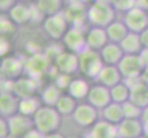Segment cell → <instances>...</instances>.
<instances>
[{
	"instance_id": "cell-1",
	"label": "cell",
	"mask_w": 148,
	"mask_h": 138,
	"mask_svg": "<svg viewBox=\"0 0 148 138\" xmlns=\"http://www.w3.org/2000/svg\"><path fill=\"white\" fill-rule=\"evenodd\" d=\"M34 129L43 135L57 132L61 125V114L54 107L42 105L32 117Z\"/></svg>"
},
{
	"instance_id": "cell-2",
	"label": "cell",
	"mask_w": 148,
	"mask_h": 138,
	"mask_svg": "<svg viewBox=\"0 0 148 138\" xmlns=\"http://www.w3.org/2000/svg\"><path fill=\"white\" fill-rule=\"evenodd\" d=\"M86 18L92 26L107 28L115 20L116 10L109 3L95 1L86 9Z\"/></svg>"
},
{
	"instance_id": "cell-3",
	"label": "cell",
	"mask_w": 148,
	"mask_h": 138,
	"mask_svg": "<svg viewBox=\"0 0 148 138\" xmlns=\"http://www.w3.org/2000/svg\"><path fill=\"white\" fill-rule=\"evenodd\" d=\"M78 59L79 71L88 78L96 79L105 65L99 52L89 48H86L82 53L78 54Z\"/></svg>"
},
{
	"instance_id": "cell-4",
	"label": "cell",
	"mask_w": 148,
	"mask_h": 138,
	"mask_svg": "<svg viewBox=\"0 0 148 138\" xmlns=\"http://www.w3.org/2000/svg\"><path fill=\"white\" fill-rule=\"evenodd\" d=\"M43 29L50 38L60 40L63 39L64 34L69 30V21L65 14L59 12L44 19Z\"/></svg>"
},
{
	"instance_id": "cell-5",
	"label": "cell",
	"mask_w": 148,
	"mask_h": 138,
	"mask_svg": "<svg viewBox=\"0 0 148 138\" xmlns=\"http://www.w3.org/2000/svg\"><path fill=\"white\" fill-rule=\"evenodd\" d=\"M117 67L122 78L126 79L140 78L145 69L139 54H124L117 65Z\"/></svg>"
},
{
	"instance_id": "cell-6",
	"label": "cell",
	"mask_w": 148,
	"mask_h": 138,
	"mask_svg": "<svg viewBox=\"0 0 148 138\" xmlns=\"http://www.w3.org/2000/svg\"><path fill=\"white\" fill-rule=\"evenodd\" d=\"M123 22L129 32L140 34L148 28V12L139 7H135L124 13Z\"/></svg>"
},
{
	"instance_id": "cell-7",
	"label": "cell",
	"mask_w": 148,
	"mask_h": 138,
	"mask_svg": "<svg viewBox=\"0 0 148 138\" xmlns=\"http://www.w3.org/2000/svg\"><path fill=\"white\" fill-rule=\"evenodd\" d=\"M54 64L60 74L72 76L79 71L78 54L69 51L61 52L56 55Z\"/></svg>"
},
{
	"instance_id": "cell-8",
	"label": "cell",
	"mask_w": 148,
	"mask_h": 138,
	"mask_svg": "<svg viewBox=\"0 0 148 138\" xmlns=\"http://www.w3.org/2000/svg\"><path fill=\"white\" fill-rule=\"evenodd\" d=\"M99 110L88 102L78 104L73 113V119L81 127H92L99 119Z\"/></svg>"
},
{
	"instance_id": "cell-9",
	"label": "cell",
	"mask_w": 148,
	"mask_h": 138,
	"mask_svg": "<svg viewBox=\"0 0 148 138\" xmlns=\"http://www.w3.org/2000/svg\"><path fill=\"white\" fill-rule=\"evenodd\" d=\"M62 40L69 52L78 54L88 48L86 42V34H84L82 30L78 27L73 26L69 28Z\"/></svg>"
},
{
	"instance_id": "cell-10",
	"label": "cell",
	"mask_w": 148,
	"mask_h": 138,
	"mask_svg": "<svg viewBox=\"0 0 148 138\" xmlns=\"http://www.w3.org/2000/svg\"><path fill=\"white\" fill-rule=\"evenodd\" d=\"M10 136L13 138H23L29 132L34 129L32 118L23 116L19 113L8 119Z\"/></svg>"
},
{
	"instance_id": "cell-11",
	"label": "cell",
	"mask_w": 148,
	"mask_h": 138,
	"mask_svg": "<svg viewBox=\"0 0 148 138\" xmlns=\"http://www.w3.org/2000/svg\"><path fill=\"white\" fill-rule=\"evenodd\" d=\"M24 65L25 71L29 78L38 80L45 72H47L49 66V57L42 54H35L26 61Z\"/></svg>"
},
{
	"instance_id": "cell-12",
	"label": "cell",
	"mask_w": 148,
	"mask_h": 138,
	"mask_svg": "<svg viewBox=\"0 0 148 138\" xmlns=\"http://www.w3.org/2000/svg\"><path fill=\"white\" fill-rule=\"evenodd\" d=\"M25 70L24 64L18 58L14 56H7L4 57L0 71L3 79H7L10 81H15L21 76L22 72Z\"/></svg>"
},
{
	"instance_id": "cell-13",
	"label": "cell",
	"mask_w": 148,
	"mask_h": 138,
	"mask_svg": "<svg viewBox=\"0 0 148 138\" xmlns=\"http://www.w3.org/2000/svg\"><path fill=\"white\" fill-rule=\"evenodd\" d=\"M86 100L97 110H103L112 101L110 89L100 84L91 86Z\"/></svg>"
},
{
	"instance_id": "cell-14",
	"label": "cell",
	"mask_w": 148,
	"mask_h": 138,
	"mask_svg": "<svg viewBox=\"0 0 148 138\" xmlns=\"http://www.w3.org/2000/svg\"><path fill=\"white\" fill-rule=\"evenodd\" d=\"M117 127L119 138H139L144 135L145 126L139 119H124Z\"/></svg>"
},
{
	"instance_id": "cell-15",
	"label": "cell",
	"mask_w": 148,
	"mask_h": 138,
	"mask_svg": "<svg viewBox=\"0 0 148 138\" xmlns=\"http://www.w3.org/2000/svg\"><path fill=\"white\" fill-rule=\"evenodd\" d=\"M38 89V80L32 78H19L13 82L12 93L18 98L24 99L35 96Z\"/></svg>"
},
{
	"instance_id": "cell-16",
	"label": "cell",
	"mask_w": 148,
	"mask_h": 138,
	"mask_svg": "<svg viewBox=\"0 0 148 138\" xmlns=\"http://www.w3.org/2000/svg\"><path fill=\"white\" fill-rule=\"evenodd\" d=\"M86 47L99 52L110 41L105 28L92 26L86 34Z\"/></svg>"
},
{
	"instance_id": "cell-17",
	"label": "cell",
	"mask_w": 148,
	"mask_h": 138,
	"mask_svg": "<svg viewBox=\"0 0 148 138\" xmlns=\"http://www.w3.org/2000/svg\"><path fill=\"white\" fill-rule=\"evenodd\" d=\"M122 76L117 65H105L101 69L96 80L98 84H100L107 88L111 89L112 87L122 82Z\"/></svg>"
},
{
	"instance_id": "cell-18",
	"label": "cell",
	"mask_w": 148,
	"mask_h": 138,
	"mask_svg": "<svg viewBox=\"0 0 148 138\" xmlns=\"http://www.w3.org/2000/svg\"><path fill=\"white\" fill-rule=\"evenodd\" d=\"M19 99L12 92H2L0 96V114L3 118L8 119L18 113Z\"/></svg>"
},
{
	"instance_id": "cell-19",
	"label": "cell",
	"mask_w": 148,
	"mask_h": 138,
	"mask_svg": "<svg viewBox=\"0 0 148 138\" xmlns=\"http://www.w3.org/2000/svg\"><path fill=\"white\" fill-rule=\"evenodd\" d=\"M99 54L104 65H117L123 57L124 53L119 43L109 42L99 51Z\"/></svg>"
},
{
	"instance_id": "cell-20",
	"label": "cell",
	"mask_w": 148,
	"mask_h": 138,
	"mask_svg": "<svg viewBox=\"0 0 148 138\" xmlns=\"http://www.w3.org/2000/svg\"><path fill=\"white\" fill-rule=\"evenodd\" d=\"M89 138H119L118 127L105 120L98 121L91 127Z\"/></svg>"
},
{
	"instance_id": "cell-21",
	"label": "cell",
	"mask_w": 148,
	"mask_h": 138,
	"mask_svg": "<svg viewBox=\"0 0 148 138\" xmlns=\"http://www.w3.org/2000/svg\"><path fill=\"white\" fill-rule=\"evenodd\" d=\"M91 87L88 83V81L84 78H74L67 89V94L74 98L75 100H82L88 98Z\"/></svg>"
},
{
	"instance_id": "cell-22",
	"label": "cell",
	"mask_w": 148,
	"mask_h": 138,
	"mask_svg": "<svg viewBox=\"0 0 148 138\" xmlns=\"http://www.w3.org/2000/svg\"><path fill=\"white\" fill-rule=\"evenodd\" d=\"M120 45L124 54H139L144 49L140 34L131 32L121 41Z\"/></svg>"
},
{
	"instance_id": "cell-23",
	"label": "cell",
	"mask_w": 148,
	"mask_h": 138,
	"mask_svg": "<svg viewBox=\"0 0 148 138\" xmlns=\"http://www.w3.org/2000/svg\"><path fill=\"white\" fill-rule=\"evenodd\" d=\"M42 100L37 96L20 99L18 103V113L29 118H32L42 106Z\"/></svg>"
},
{
	"instance_id": "cell-24",
	"label": "cell",
	"mask_w": 148,
	"mask_h": 138,
	"mask_svg": "<svg viewBox=\"0 0 148 138\" xmlns=\"http://www.w3.org/2000/svg\"><path fill=\"white\" fill-rule=\"evenodd\" d=\"M102 115H103V120L115 125H118L122 120L125 119L122 104L116 103L113 101H111L102 110Z\"/></svg>"
},
{
	"instance_id": "cell-25",
	"label": "cell",
	"mask_w": 148,
	"mask_h": 138,
	"mask_svg": "<svg viewBox=\"0 0 148 138\" xmlns=\"http://www.w3.org/2000/svg\"><path fill=\"white\" fill-rule=\"evenodd\" d=\"M105 29L110 42L119 44L130 32L125 23L123 21H120V20H114Z\"/></svg>"
},
{
	"instance_id": "cell-26",
	"label": "cell",
	"mask_w": 148,
	"mask_h": 138,
	"mask_svg": "<svg viewBox=\"0 0 148 138\" xmlns=\"http://www.w3.org/2000/svg\"><path fill=\"white\" fill-rule=\"evenodd\" d=\"M131 89L130 100L142 109L148 106V85L143 80L140 83L134 85Z\"/></svg>"
},
{
	"instance_id": "cell-27",
	"label": "cell",
	"mask_w": 148,
	"mask_h": 138,
	"mask_svg": "<svg viewBox=\"0 0 148 138\" xmlns=\"http://www.w3.org/2000/svg\"><path fill=\"white\" fill-rule=\"evenodd\" d=\"M63 96L62 89H60L55 84H51L42 89L40 92V99L44 106L55 107L61 97Z\"/></svg>"
},
{
	"instance_id": "cell-28",
	"label": "cell",
	"mask_w": 148,
	"mask_h": 138,
	"mask_svg": "<svg viewBox=\"0 0 148 138\" xmlns=\"http://www.w3.org/2000/svg\"><path fill=\"white\" fill-rule=\"evenodd\" d=\"M10 19L16 24H24L32 19V9L25 4H15L9 9Z\"/></svg>"
},
{
	"instance_id": "cell-29",
	"label": "cell",
	"mask_w": 148,
	"mask_h": 138,
	"mask_svg": "<svg viewBox=\"0 0 148 138\" xmlns=\"http://www.w3.org/2000/svg\"><path fill=\"white\" fill-rule=\"evenodd\" d=\"M77 100H75L68 94L64 95L61 97L58 102L56 103L54 108L57 110V111L61 114V116L66 115H73L74 111L77 107Z\"/></svg>"
},
{
	"instance_id": "cell-30",
	"label": "cell",
	"mask_w": 148,
	"mask_h": 138,
	"mask_svg": "<svg viewBox=\"0 0 148 138\" xmlns=\"http://www.w3.org/2000/svg\"><path fill=\"white\" fill-rule=\"evenodd\" d=\"M110 90L111 100L116 103L123 104L126 101L130 100L131 89L124 82H121L118 85L112 87Z\"/></svg>"
},
{
	"instance_id": "cell-31",
	"label": "cell",
	"mask_w": 148,
	"mask_h": 138,
	"mask_svg": "<svg viewBox=\"0 0 148 138\" xmlns=\"http://www.w3.org/2000/svg\"><path fill=\"white\" fill-rule=\"evenodd\" d=\"M63 0H37V8L46 17L61 12Z\"/></svg>"
},
{
	"instance_id": "cell-32",
	"label": "cell",
	"mask_w": 148,
	"mask_h": 138,
	"mask_svg": "<svg viewBox=\"0 0 148 138\" xmlns=\"http://www.w3.org/2000/svg\"><path fill=\"white\" fill-rule=\"evenodd\" d=\"M124 112V118L125 119H139L141 120L143 109L141 107L137 106L131 100L126 101L125 103L122 104Z\"/></svg>"
},
{
	"instance_id": "cell-33",
	"label": "cell",
	"mask_w": 148,
	"mask_h": 138,
	"mask_svg": "<svg viewBox=\"0 0 148 138\" xmlns=\"http://www.w3.org/2000/svg\"><path fill=\"white\" fill-rule=\"evenodd\" d=\"M110 5L116 11L126 13L137 7V0H110Z\"/></svg>"
},
{
	"instance_id": "cell-34",
	"label": "cell",
	"mask_w": 148,
	"mask_h": 138,
	"mask_svg": "<svg viewBox=\"0 0 148 138\" xmlns=\"http://www.w3.org/2000/svg\"><path fill=\"white\" fill-rule=\"evenodd\" d=\"M70 79V76H67V75H64V74H60L59 76L57 78H56V81H55V85L58 87L60 89H66L67 90L68 89V86L71 82Z\"/></svg>"
},
{
	"instance_id": "cell-35",
	"label": "cell",
	"mask_w": 148,
	"mask_h": 138,
	"mask_svg": "<svg viewBox=\"0 0 148 138\" xmlns=\"http://www.w3.org/2000/svg\"><path fill=\"white\" fill-rule=\"evenodd\" d=\"M9 136H10V132H9L8 119L1 117V119H0V137L8 138Z\"/></svg>"
},
{
	"instance_id": "cell-36",
	"label": "cell",
	"mask_w": 148,
	"mask_h": 138,
	"mask_svg": "<svg viewBox=\"0 0 148 138\" xmlns=\"http://www.w3.org/2000/svg\"><path fill=\"white\" fill-rule=\"evenodd\" d=\"M9 49H10V44L8 43V41L5 37H2L1 38V53H0V54H1L3 58L8 54Z\"/></svg>"
},
{
	"instance_id": "cell-37",
	"label": "cell",
	"mask_w": 148,
	"mask_h": 138,
	"mask_svg": "<svg viewBox=\"0 0 148 138\" xmlns=\"http://www.w3.org/2000/svg\"><path fill=\"white\" fill-rule=\"evenodd\" d=\"M15 1L16 0H0V8L3 11L8 10L15 5Z\"/></svg>"
},
{
	"instance_id": "cell-38",
	"label": "cell",
	"mask_w": 148,
	"mask_h": 138,
	"mask_svg": "<svg viewBox=\"0 0 148 138\" xmlns=\"http://www.w3.org/2000/svg\"><path fill=\"white\" fill-rule=\"evenodd\" d=\"M139 56L142 60L143 65H145V68H148V48H144L142 52L139 54Z\"/></svg>"
},
{
	"instance_id": "cell-39",
	"label": "cell",
	"mask_w": 148,
	"mask_h": 138,
	"mask_svg": "<svg viewBox=\"0 0 148 138\" xmlns=\"http://www.w3.org/2000/svg\"><path fill=\"white\" fill-rule=\"evenodd\" d=\"M140 37L144 48H148V28L140 33Z\"/></svg>"
},
{
	"instance_id": "cell-40",
	"label": "cell",
	"mask_w": 148,
	"mask_h": 138,
	"mask_svg": "<svg viewBox=\"0 0 148 138\" xmlns=\"http://www.w3.org/2000/svg\"><path fill=\"white\" fill-rule=\"evenodd\" d=\"M45 135H42L40 133H39L37 130L32 129L30 132H29L28 134L25 135L23 138H44Z\"/></svg>"
},
{
	"instance_id": "cell-41",
	"label": "cell",
	"mask_w": 148,
	"mask_h": 138,
	"mask_svg": "<svg viewBox=\"0 0 148 138\" xmlns=\"http://www.w3.org/2000/svg\"><path fill=\"white\" fill-rule=\"evenodd\" d=\"M141 121L143 122V124H144L145 126H148V106H146L145 108L143 109Z\"/></svg>"
},
{
	"instance_id": "cell-42",
	"label": "cell",
	"mask_w": 148,
	"mask_h": 138,
	"mask_svg": "<svg viewBox=\"0 0 148 138\" xmlns=\"http://www.w3.org/2000/svg\"><path fill=\"white\" fill-rule=\"evenodd\" d=\"M137 7H139L148 12V0H137Z\"/></svg>"
},
{
	"instance_id": "cell-43",
	"label": "cell",
	"mask_w": 148,
	"mask_h": 138,
	"mask_svg": "<svg viewBox=\"0 0 148 138\" xmlns=\"http://www.w3.org/2000/svg\"><path fill=\"white\" fill-rule=\"evenodd\" d=\"M44 138H64V135L59 134V133L55 132V133H53V134H50V135H45Z\"/></svg>"
},
{
	"instance_id": "cell-44",
	"label": "cell",
	"mask_w": 148,
	"mask_h": 138,
	"mask_svg": "<svg viewBox=\"0 0 148 138\" xmlns=\"http://www.w3.org/2000/svg\"><path fill=\"white\" fill-rule=\"evenodd\" d=\"M80 2H82V3H89V2H95L96 0H79Z\"/></svg>"
},
{
	"instance_id": "cell-45",
	"label": "cell",
	"mask_w": 148,
	"mask_h": 138,
	"mask_svg": "<svg viewBox=\"0 0 148 138\" xmlns=\"http://www.w3.org/2000/svg\"><path fill=\"white\" fill-rule=\"evenodd\" d=\"M139 138H147V137H145V135H143V136H141V137H139Z\"/></svg>"
},
{
	"instance_id": "cell-46",
	"label": "cell",
	"mask_w": 148,
	"mask_h": 138,
	"mask_svg": "<svg viewBox=\"0 0 148 138\" xmlns=\"http://www.w3.org/2000/svg\"><path fill=\"white\" fill-rule=\"evenodd\" d=\"M8 138H13V137H11V136H9V137H8Z\"/></svg>"
}]
</instances>
